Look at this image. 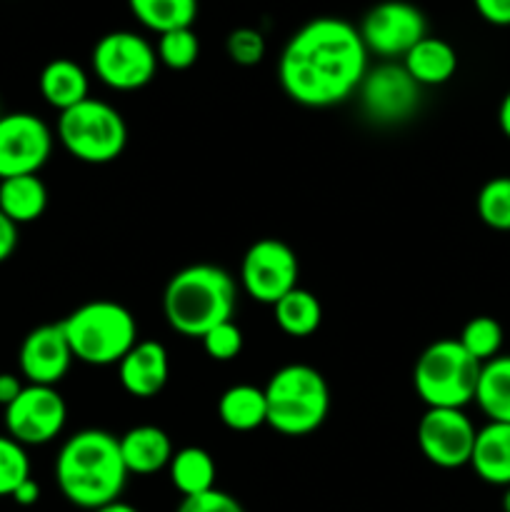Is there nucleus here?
I'll use <instances>...</instances> for the list:
<instances>
[{
  "label": "nucleus",
  "mask_w": 510,
  "mask_h": 512,
  "mask_svg": "<svg viewBox=\"0 0 510 512\" xmlns=\"http://www.w3.org/2000/svg\"><path fill=\"white\" fill-rule=\"evenodd\" d=\"M170 378V355L158 340H138L118 363V380L133 398H155Z\"/></svg>",
  "instance_id": "nucleus-16"
},
{
  "label": "nucleus",
  "mask_w": 510,
  "mask_h": 512,
  "mask_svg": "<svg viewBox=\"0 0 510 512\" xmlns=\"http://www.w3.org/2000/svg\"><path fill=\"white\" fill-rule=\"evenodd\" d=\"M128 8L143 28L158 35L193 28L198 18V0H128Z\"/></svg>",
  "instance_id": "nucleus-26"
},
{
  "label": "nucleus",
  "mask_w": 510,
  "mask_h": 512,
  "mask_svg": "<svg viewBox=\"0 0 510 512\" xmlns=\"http://www.w3.org/2000/svg\"><path fill=\"white\" fill-rule=\"evenodd\" d=\"M53 153V133L35 113L0 115V180L38 175Z\"/></svg>",
  "instance_id": "nucleus-14"
},
{
  "label": "nucleus",
  "mask_w": 510,
  "mask_h": 512,
  "mask_svg": "<svg viewBox=\"0 0 510 512\" xmlns=\"http://www.w3.org/2000/svg\"><path fill=\"white\" fill-rule=\"evenodd\" d=\"M218 418L233 433H253L268 425V405L265 390L240 383L225 390L218 400Z\"/></svg>",
  "instance_id": "nucleus-21"
},
{
  "label": "nucleus",
  "mask_w": 510,
  "mask_h": 512,
  "mask_svg": "<svg viewBox=\"0 0 510 512\" xmlns=\"http://www.w3.org/2000/svg\"><path fill=\"white\" fill-rule=\"evenodd\" d=\"M155 55H158V63L168 70H188L200 58V40L193 28L170 30V33L158 35Z\"/></svg>",
  "instance_id": "nucleus-29"
},
{
  "label": "nucleus",
  "mask_w": 510,
  "mask_h": 512,
  "mask_svg": "<svg viewBox=\"0 0 510 512\" xmlns=\"http://www.w3.org/2000/svg\"><path fill=\"white\" fill-rule=\"evenodd\" d=\"M458 343L483 365L503 350V325L490 315H475L463 325Z\"/></svg>",
  "instance_id": "nucleus-27"
},
{
  "label": "nucleus",
  "mask_w": 510,
  "mask_h": 512,
  "mask_svg": "<svg viewBox=\"0 0 510 512\" xmlns=\"http://www.w3.org/2000/svg\"><path fill=\"white\" fill-rule=\"evenodd\" d=\"M403 68L408 70L410 78L420 85V88H435V85H445L458 70V53L453 45L435 35H425L420 43L405 53L400 60Z\"/></svg>",
  "instance_id": "nucleus-19"
},
{
  "label": "nucleus",
  "mask_w": 510,
  "mask_h": 512,
  "mask_svg": "<svg viewBox=\"0 0 510 512\" xmlns=\"http://www.w3.org/2000/svg\"><path fill=\"white\" fill-rule=\"evenodd\" d=\"M475 405L488 418V423H510V355L480 365Z\"/></svg>",
  "instance_id": "nucleus-23"
},
{
  "label": "nucleus",
  "mask_w": 510,
  "mask_h": 512,
  "mask_svg": "<svg viewBox=\"0 0 510 512\" xmlns=\"http://www.w3.org/2000/svg\"><path fill=\"white\" fill-rule=\"evenodd\" d=\"M93 512H140L138 508H133L130 503H123V500H115V503L110 505H103V508L93 510Z\"/></svg>",
  "instance_id": "nucleus-39"
},
{
  "label": "nucleus",
  "mask_w": 510,
  "mask_h": 512,
  "mask_svg": "<svg viewBox=\"0 0 510 512\" xmlns=\"http://www.w3.org/2000/svg\"><path fill=\"white\" fill-rule=\"evenodd\" d=\"M473 5L485 23L498 25V28L510 25V0H473Z\"/></svg>",
  "instance_id": "nucleus-34"
},
{
  "label": "nucleus",
  "mask_w": 510,
  "mask_h": 512,
  "mask_svg": "<svg viewBox=\"0 0 510 512\" xmlns=\"http://www.w3.org/2000/svg\"><path fill=\"white\" fill-rule=\"evenodd\" d=\"M298 255L278 238H260L245 250L240 263V285L255 303L273 308L283 295L298 288Z\"/></svg>",
  "instance_id": "nucleus-10"
},
{
  "label": "nucleus",
  "mask_w": 510,
  "mask_h": 512,
  "mask_svg": "<svg viewBox=\"0 0 510 512\" xmlns=\"http://www.w3.org/2000/svg\"><path fill=\"white\" fill-rule=\"evenodd\" d=\"M40 95L55 110H68L90 98V78L83 65L70 58H55L40 70Z\"/></svg>",
  "instance_id": "nucleus-20"
},
{
  "label": "nucleus",
  "mask_w": 510,
  "mask_h": 512,
  "mask_svg": "<svg viewBox=\"0 0 510 512\" xmlns=\"http://www.w3.org/2000/svg\"><path fill=\"white\" fill-rule=\"evenodd\" d=\"M478 218L498 233H510V175L490 178L475 198Z\"/></svg>",
  "instance_id": "nucleus-28"
},
{
  "label": "nucleus",
  "mask_w": 510,
  "mask_h": 512,
  "mask_svg": "<svg viewBox=\"0 0 510 512\" xmlns=\"http://www.w3.org/2000/svg\"><path fill=\"white\" fill-rule=\"evenodd\" d=\"M470 468L483 483L510 485V423H488L475 433Z\"/></svg>",
  "instance_id": "nucleus-18"
},
{
  "label": "nucleus",
  "mask_w": 510,
  "mask_h": 512,
  "mask_svg": "<svg viewBox=\"0 0 510 512\" xmlns=\"http://www.w3.org/2000/svg\"><path fill=\"white\" fill-rule=\"evenodd\" d=\"M175 512H245V510L233 495L213 488L208 490V493L193 495V498H183Z\"/></svg>",
  "instance_id": "nucleus-33"
},
{
  "label": "nucleus",
  "mask_w": 510,
  "mask_h": 512,
  "mask_svg": "<svg viewBox=\"0 0 510 512\" xmlns=\"http://www.w3.org/2000/svg\"><path fill=\"white\" fill-rule=\"evenodd\" d=\"M15 248H18V225L10 223L0 210V263H5L15 253Z\"/></svg>",
  "instance_id": "nucleus-35"
},
{
  "label": "nucleus",
  "mask_w": 510,
  "mask_h": 512,
  "mask_svg": "<svg viewBox=\"0 0 510 512\" xmlns=\"http://www.w3.org/2000/svg\"><path fill=\"white\" fill-rule=\"evenodd\" d=\"M118 440L125 468L135 475L160 473L168 468L175 453L170 435L158 425H135Z\"/></svg>",
  "instance_id": "nucleus-17"
},
{
  "label": "nucleus",
  "mask_w": 510,
  "mask_h": 512,
  "mask_svg": "<svg viewBox=\"0 0 510 512\" xmlns=\"http://www.w3.org/2000/svg\"><path fill=\"white\" fill-rule=\"evenodd\" d=\"M275 325L290 338H310L323 323V305L310 290L293 288L273 305Z\"/></svg>",
  "instance_id": "nucleus-25"
},
{
  "label": "nucleus",
  "mask_w": 510,
  "mask_h": 512,
  "mask_svg": "<svg viewBox=\"0 0 510 512\" xmlns=\"http://www.w3.org/2000/svg\"><path fill=\"white\" fill-rule=\"evenodd\" d=\"M420 85L403 68V63L383 60L368 68L358 95L365 115L378 125H398L413 118L420 105Z\"/></svg>",
  "instance_id": "nucleus-12"
},
{
  "label": "nucleus",
  "mask_w": 510,
  "mask_h": 512,
  "mask_svg": "<svg viewBox=\"0 0 510 512\" xmlns=\"http://www.w3.org/2000/svg\"><path fill=\"white\" fill-rule=\"evenodd\" d=\"M23 380L13 373H0V408H8L20 393H23Z\"/></svg>",
  "instance_id": "nucleus-36"
},
{
  "label": "nucleus",
  "mask_w": 510,
  "mask_h": 512,
  "mask_svg": "<svg viewBox=\"0 0 510 512\" xmlns=\"http://www.w3.org/2000/svg\"><path fill=\"white\" fill-rule=\"evenodd\" d=\"M235 305L238 285L220 265H188L163 290L165 323L185 338H203L210 328L233 320Z\"/></svg>",
  "instance_id": "nucleus-3"
},
{
  "label": "nucleus",
  "mask_w": 510,
  "mask_h": 512,
  "mask_svg": "<svg viewBox=\"0 0 510 512\" xmlns=\"http://www.w3.org/2000/svg\"><path fill=\"white\" fill-rule=\"evenodd\" d=\"M73 350L60 323L38 325L25 335L18 353L20 375L28 385H58L73 365Z\"/></svg>",
  "instance_id": "nucleus-15"
},
{
  "label": "nucleus",
  "mask_w": 510,
  "mask_h": 512,
  "mask_svg": "<svg viewBox=\"0 0 510 512\" xmlns=\"http://www.w3.org/2000/svg\"><path fill=\"white\" fill-rule=\"evenodd\" d=\"M498 125L503 130L505 138L510 140V90L505 93V98L500 100V108H498Z\"/></svg>",
  "instance_id": "nucleus-38"
},
{
  "label": "nucleus",
  "mask_w": 510,
  "mask_h": 512,
  "mask_svg": "<svg viewBox=\"0 0 510 512\" xmlns=\"http://www.w3.org/2000/svg\"><path fill=\"white\" fill-rule=\"evenodd\" d=\"M90 68L105 88L133 93L153 83L160 63L148 38L133 30H113L93 45Z\"/></svg>",
  "instance_id": "nucleus-8"
},
{
  "label": "nucleus",
  "mask_w": 510,
  "mask_h": 512,
  "mask_svg": "<svg viewBox=\"0 0 510 512\" xmlns=\"http://www.w3.org/2000/svg\"><path fill=\"white\" fill-rule=\"evenodd\" d=\"M45 208H48V188L40 175H15L0 180V210L10 223H35Z\"/></svg>",
  "instance_id": "nucleus-22"
},
{
  "label": "nucleus",
  "mask_w": 510,
  "mask_h": 512,
  "mask_svg": "<svg viewBox=\"0 0 510 512\" xmlns=\"http://www.w3.org/2000/svg\"><path fill=\"white\" fill-rule=\"evenodd\" d=\"M358 33L368 55L403 60L405 53L428 35V20L423 10L408 0H383L365 13Z\"/></svg>",
  "instance_id": "nucleus-9"
},
{
  "label": "nucleus",
  "mask_w": 510,
  "mask_h": 512,
  "mask_svg": "<svg viewBox=\"0 0 510 512\" xmlns=\"http://www.w3.org/2000/svg\"><path fill=\"white\" fill-rule=\"evenodd\" d=\"M128 475L120 440L100 428H85L70 435L55 458V483L63 498L90 512L120 500Z\"/></svg>",
  "instance_id": "nucleus-2"
},
{
  "label": "nucleus",
  "mask_w": 510,
  "mask_h": 512,
  "mask_svg": "<svg viewBox=\"0 0 510 512\" xmlns=\"http://www.w3.org/2000/svg\"><path fill=\"white\" fill-rule=\"evenodd\" d=\"M368 60L353 23L320 15L300 25L285 43L278 60L280 88L303 108H333L358 93Z\"/></svg>",
  "instance_id": "nucleus-1"
},
{
  "label": "nucleus",
  "mask_w": 510,
  "mask_h": 512,
  "mask_svg": "<svg viewBox=\"0 0 510 512\" xmlns=\"http://www.w3.org/2000/svg\"><path fill=\"white\" fill-rule=\"evenodd\" d=\"M200 340H203L205 355L215 363H230L243 350V333L235 325V320H225V323L215 325Z\"/></svg>",
  "instance_id": "nucleus-32"
},
{
  "label": "nucleus",
  "mask_w": 510,
  "mask_h": 512,
  "mask_svg": "<svg viewBox=\"0 0 510 512\" xmlns=\"http://www.w3.org/2000/svg\"><path fill=\"white\" fill-rule=\"evenodd\" d=\"M73 358L93 368L118 365L138 343L135 315L115 300H90L60 320Z\"/></svg>",
  "instance_id": "nucleus-5"
},
{
  "label": "nucleus",
  "mask_w": 510,
  "mask_h": 512,
  "mask_svg": "<svg viewBox=\"0 0 510 512\" xmlns=\"http://www.w3.org/2000/svg\"><path fill=\"white\" fill-rule=\"evenodd\" d=\"M168 475L173 488L183 498H193V495L208 493V490L215 488L218 468H215V460L208 450L198 448V445H188V448L175 450L168 465Z\"/></svg>",
  "instance_id": "nucleus-24"
},
{
  "label": "nucleus",
  "mask_w": 510,
  "mask_h": 512,
  "mask_svg": "<svg viewBox=\"0 0 510 512\" xmlns=\"http://www.w3.org/2000/svg\"><path fill=\"white\" fill-rule=\"evenodd\" d=\"M3 410L5 430L25 448L53 443L68 423V405L53 385H25L23 393Z\"/></svg>",
  "instance_id": "nucleus-11"
},
{
  "label": "nucleus",
  "mask_w": 510,
  "mask_h": 512,
  "mask_svg": "<svg viewBox=\"0 0 510 512\" xmlns=\"http://www.w3.org/2000/svg\"><path fill=\"white\" fill-rule=\"evenodd\" d=\"M475 425L460 408H428L418 420L415 440L430 465L458 470L470 465L475 445Z\"/></svg>",
  "instance_id": "nucleus-13"
},
{
  "label": "nucleus",
  "mask_w": 510,
  "mask_h": 512,
  "mask_svg": "<svg viewBox=\"0 0 510 512\" xmlns=\"http://www.w3.org/2000/svg\"><path fill=\"white\" fill-rule=\"evenodd\" d=\"M55 133L68 155L88 165L113 163L128 145L123 113L98 98H85L83 103L63 110Z\"/></svg>",
  "instance_id": "nucleus-7"
},
{
  "label": "nucleus",
  "mask_w": 510,
  "mask_h": 512,
  "mask_svg": "<svg viewBox=\"0 0 510 512\" xmlns=\"http://www.w3.org/2000/svg\"><path fill=\"white\" fill-rule=\"evenodd\" d=\"M480 363L458 343L440 338L418 355L413 368V388L428 408H460L473 403Z\"/></svg>",
  "instance_id": "nucleus-6"
},
{
  "label": "nucleus",
  "mask_w": 510,
  "mask_h": 512,
  "mask_svg": "<svg viewBox=\"0 0 510 512\" xmlns=\"http://www.w3.org/2000/svg\"><path fill=\"white\" fill-rule=\"evenodd\" d=\"M268 425L288 438L315 433L330 413V388L320 370L290 363L275 370L265 385Z\"/></svg>",
  "instance_id": "nucleus-4"
},
{
  "label": "nucleus",
  "mask_w": 510,
  "mask_h": 512,
  "mask_svg": "<svg viewBox=\"0 0 510 512\" xmlns=\"http://www.w3.org/2000/svg\"><path fill=\"white\" fill-rule=\"evenodd\" d=\"M10 498L18 505H23V508H30V505H35L40 500V485L35 483L33 478H28L13 495H10Z\"/></svg>",
  "instance_id": "nucleus-37"
},
{
  "label": "nucleus",
  "mask_w": 510,
  "mask_h": 512,
  "mask_svg": "<svg viewBox=\"0 0 510 512\" xmlns=\"http://www.w3.org/2000/svg\"><path fill=\"white\" fill-rule=\"evenodd\" d=\"M265 50H268V45H265L263 33L258 28L243 25V28L230 30L228 38H225V53L235 65H243V68L258 65L265 58Z\"/></svg>",
  "instance_id": "nucleus-31"
},
{
  "label": "nucleus",
  "mask_w": 510,
  "mask_h": 512,
  "mask_svg": "<svg viewBox=\"0 0 510 512\" xmlns=\"http://www.w3.org/2000/svg\"><path fill=\"white\" fill-rule=\"evenodd\" d=\"M30 478V458L25 445L10 435H0V498H10Z\"/></svg>",
  "instance_id": "nucleus-30"
},
{
  "label": "nucleus",
  "mask_w": 510,
  "mask_h": 512,
  "mask_svg": "<svg viewBox=\"0 0 510 512\" xmlns=\"http://www.w3.org/2000/svg\"><path fill=\"white\" fill-rule=\"evenodd\" d=\"M503 512H510V485L505 488V493H503Z\"/></svg>",
  "instance_id": "nucleus-40"
}]
</instances>
